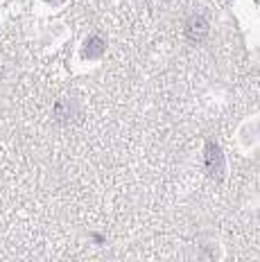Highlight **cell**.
<instances>
[{
	"label": "cell",
	"mask_w": 260,
	"mask_h": 262,
	"mask_svg": "<svg viewBox=\"0 0 260 262\" xmlns=\"http://www.w3.org/2000/svg\"><path fill=\"white\" fill-rule=\"evenodd\" d=\"M186 34L190 41H204L206 34H208V23L202 18V16H192L190 20H188V27H186Z\"/></svg>",
	"instance_id": "obj_1"
},
{
	"label": "cell",
	"mask_w": 260,
	"mask_h": 262,
	"mask_svg": "<svg viewBox=\"0 0 260 262\" xmlns=\"http://www.w3.org/2000/svg\"><path fill=\"white\" fill-rule=\"evenodd\" d=\"M50 3H61V0H50Z\"/></svg>",
	"instance_id": "obj_3"
},
{
	"label": "cell",
	"mask_w": 260,
	"mask_h": 262,
	"mask_svg": "<svg viewBox=\"0 0 260 262\" xmlns=\"http://www.w3.org/2000/svg\"><path fill=\"white\" fill-rule=\"evenodd\" d=\"M206 165H208V172H213L215 177H220L222 172V154L215 145H208L206 149Z\"/></svg>",
	"instance_id": "obj_2"
}]
</instances>
